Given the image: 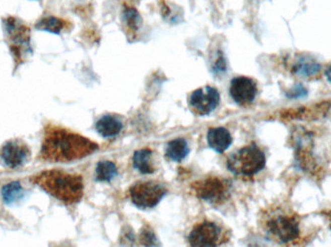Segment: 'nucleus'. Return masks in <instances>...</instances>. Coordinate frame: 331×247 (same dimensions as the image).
<instances>
[{
    "instance_id": "nucleus-25",
    "label": "nucleus",
    "mask_w": 331,
    "mask_h": 247,
    "mask_svg": "<svg viewBox=\"0 0 331 247\" xmlns=\"http://www.w3.org/2000/svg\"><path fill=\"white\" fill-rule=\"evenodd\" d=\"M325 74H326V77H327L328 81L331 83V66L328 69H327V71L325 72Z\"/></svg>"
},
{
    "instance_id": "nucleus-14",
    "label": "nucleus",
    "mask_w": 331,
    "mask_h": 247,
    "mask_svg": "<svg viewBox=\"0 0 331 247\" xmlns=\"http://www.w3.org/2000/svg\"><path fill=\"white\" fill-rule=\"evenodd\" d=\"M330 104L328 103H321L318 106L314 107H299L294 110L287 111L285 114L286 118H292V119H309V118H318L317 115H325L327 110L329 109Z\"/></svg>"
},
{
    "instance_id": "nucleus-23",
    "label": "nucleus",
    "mask_w": 331,
    "mask_h": 247,
    "mask_svg": "<svg viewBox=\"0 0 331 247\" xmlns=\"http://www.w3.org/2000/svg\"><path fill=\"white\" fill-rule=\"evenodd\" d=\"M134 242H135V235L133 234L132 230H128L127 228V231H125L121 236V244L123 246L129 247L133 245Z\"/></svg>"
},
{
    "instance_id": "nucleus-15",
    "label": "nucleus",
    "mask_w": 331,
    "mask_h": 247,
    "mask_svg": "<svg viewBox=\"0 0 331 247\" xmlns=\"http://www.w3.org/2000/svg\"><path fill=\"white\" fill-rule=\"evenodd\" d=\"M190 152L187 141L183 138H176L169 142L166 147V156L172 161L179 162L188 155Z\"/></svg>"
},
{
    "instance_id": "nucleus-26",
    "label": "nucleus",
    "mask_w": 331,
    "mask_h": 247,
    "mask_svg": "<svg viewBox=\"0 0 331 247\" xmlns=\"http://www.w3.org/2000/svg\"><path fill=\"white\" fill-rule=\"evenodd\" d=\"M330 229H331V227H330Z\"/></svg>"
},
{
    "instance_id": "nucleus-5",
    "label": "nucleus",
    "mask_w": 331,
    "mask_h": 247,
    "mask_svg": "<svg viewBox=\"0 0 331 247\" xmlns=\"http://www.w3.org/2000/svg\"><path fill=\"white\" fill-rule=\"evenodd\" d=\"M167 194V189L157 182H139L129 189L132 203L139 209H152Z\"/></svg>"
},
{
    "instance_id": "nucleus-18",
    "label": "nucleus",
    "mask_w": 331,
    "mask_h": 247,
    "mask_svg": "<svg viewBox=\"0 0 331 247\" xmlns=\"http://www.w3.org/2000/svg\"><path fill=\"white\" fill-rule=\"evenodd\" d=\"M65 26V23L56 17H47L41 19L35 24V28L52 34H59Z\"/></svg>"
},
{
    "instance_id": "nucleus-24",
    "label": "nucleus",
    "mask_w": 331,
    "mask_h": 247,
    "mask_svg": "<svg viewBox=\"0 0 331 247\" xmlns=\"http://www.w3.org/2000/svg\"><path fill=\"white\" fill-rule=\"evenodd\" d=\"M306 90L301 86H299V87H297V88H295V89H294V91H293V94L291 95V97L292 98H295V97H302V96H304V95H306Z\"/></svg>"
},
{
    "instance_id": "nucleus-16",
    "label": "nucleus",
    "mask_w": 331,
    "mask_h": 247,
    "mask_svg": "<svg viewBox=\"0 0 331 247\" xmlns=\"http://www.w3.org/2000/svg\"><path fill=\"white\" fill-rule=\"evenodd\" d=\"M319 71V64L310 57H300L293 67V71L299 76H311Z\"/></svg>"
},
{
    "instance_id": "nucleus-6",
    "label": "nucleus",
    "mask_w": 331,
    "mask_h": 247,
    "mask_svg": "<svg viewBox=\"0 0 331 247\" xmlns=\"http://www.w3.org/2000/svg\"><path fill=\"white\" fill-rule=\"evenodd\" d=\"M269 235L280 243H288L299 235V220L294 215H276L267 222Z\"/></svg>"
},
{
    "instance_id": "nucleus-1",
    "label": "nucleus",
    "mask_w": 331,
    "mask_h": 247,
    "mask_svg": "<svg viewBox=\"0 0 331 247\" xmlns=\"http://www.w3.org/2000/svg\"><path fill=\"white\" fill-rule=\"evenodd\" d=\"M98 145L78 133L60 128H49L45 133L41 157L52 162H70L90 155Z\"/></svg>"
},
{
    "instance_id": "nucleus-3",
    "label": "nucleus",
    "mask_w": 331,
    "mask_h": 247,
    "mask_svg": "<svg viewBox=\"0 0 331 247\" xmlns=\"http://www.w3.org/2000/svg\"><path fill=\"white\" fill-rule=\"evenodd\" d=\"M264 153L256 144H251L232 153L228 160V169L236 176L253 177L266 166Z\"/></svg>"
},
{
    "instance_id": "nucleus-21",
    "label": "nucleus",
    "mask_w": 331,
    "mask_h": 247,
    "mask_svg": "<svg viewBox=\"0 0 331 247\" xmlns=\"http://www.w3.org/2000/svg\"><path fill=\"white\" fill-rule=\"evenodd\" d=\"M139 240L141 244L145 247L159 246V240L155 235L154 231L149 226H145L142 228L139 235Z\"/></svg>"
},
{
    "instance_id": "nucleus-7",
    "label": "nucleus",
    "mask_w": 331,
    "mask_h": 247,
    "mask_svg": "<svg viewBox=\"0 0 331 247\" xmlns=\"http://www.w3.org/2000/svg\"><path fill=\"white\" fill-rule=\"evenodd\" d=\"M222 239H224L222 229L211 221L196 224L188 236L191 247H218Z\"/></svg>"
},
{
    "instance_id": "nucleus-13",
    "label": "nucleus",
    "mask_w": 331,
    "mask_h": 247,
    "mask_svg": "<svg viewBox=\"0 0 331 247\" xmlns=\"http://www.w3.org/2000/svg\"><path fill=\"white\" fill-rule=\"evenodd\" d=\"M133 165L142 174H152L155 171L152 162V151L147 148L136 151L133 154Z\"/></svg>"
},
{
    "instance_id": "nucleus-12",
    "label": "nucleus",
    "mask_w": 331,
    "mask_h": 247,
    "mask_svg": "<svg viewBox=\"0 0 331 247\" xmlns=\"http://www.w3.org/2000/svg\"><path fill=\"white\" fill-rule=\"evenodd\" d=\"M99 134L105 138L114 137L122 130V122L115 116L105 115L100 118L95 125Z\"/></svg>"
},
{
    "instance_id": "nucleus-4",
    "label": "nucleus",
    "mask_w": 331,
    "mask_h": 247,
    "mask_svg": "<svg viewBox=\"0 0 331 247\" xmlns=\"http://www.w3.org/2000/svg\"><path fill=\"white\" fill-rule=\"evenodd\" d=\"M196 197L211 205H222L229 199L232 191L231 181L221 177H209L192 185Z\"/></svg>"
},
{
    "instance_id": "nucleus-11",
    "label": "nucleus",
    "mask_w": 331,
    "mask_h": 247,
    "mask_svg": "<svg viewBox=\"0 0 331 247\" xmlns=\"http://www.w3.org/2000/svg\"><path fill=\"white\" fill-rule=\"evenodd\" d=\"M208 142L209 147L217 153H224L233 143L230 131L225 128H213L209 130Z\"/></svg>"
},
{
    "instance_id": "nucleus-8",
    "label": "nucleus",
    "mask_w": 331,
    "mask_h": 247,
    "mask_svg": "<svg viewBox=\"0 0 331 247\" xmlns=\"http://www.w3.org/2000/svg\"><path fill=\"white\" fill-rule=\"evenodd\" d=\"M220 104V93L211 86L202 87L195 90L189 97L191 110L200 116H207L212 113Z\"/></svg>"
},
{
    "instance_id": "nucleus-2",
    "label": "nucleus",
    "mask_w": 331,
    "mask_h": 247,
    "mask_svg": "<svg viewBox=\"0 0 331 247\" xmlns=\"http://www.w3.org/2000/svg\"><path fill=\"white\" fill-rule=\"evenodd\" d=\"M33 182L51 196L67 205L80 202L84 196V181L80 175L60 170H49L33 177Z\"/></svg>"
},
{
    "instance_id": "nucleus-22",
    "label": "nucleus",
    "mask_w": 331,
    "mask_h": 247,
    "mask_svg": "<svg viewBox=\"0 0 331 247\" xmlns=\"http://www.w3.org/2000/svg\"><path fill=\"white\" fill-rule=\"evenodd\" d=\"M213 72L215 74H221L222 72H225L227 70V63H226V59L223 55H219L217 60L215 61L214 65H213Z\"/></svg>"
},
{
    "instance_id": "nucleus-10",
    "label": "nucleus",
    "mask_w": 331,
    "mask_h": 247,
    "mask_svg": "<svg viewBox=\"0 0 331 247\" xmlns=\"http://www.w3.org/2000/svg\"><path fill=\"white\" fill-rule=\"evenodd\" d=\"M30 151L24 142L20 140L8 141L0 151V157L4 164L10 168H17L24 164Z\"/></svg>"
},
{
    "instance_id": "nucleus-20",
    "label": "nucleus",
    "mask_w": 331,
    "mask_h": 247,
    "mask_svg": "<svg viewBox=\"0 0 331 247\" xmlns=\"http://www.w3.org/2000/svg\"><path fill=\"white\" fill-rule=\"evenodd\" d=\"M123 23L132 31H137L142 25V18L134 7H126L122 13Z\"/></svg>"
},
{
    "instance_id": "nucleus-19",
    "label": "nucleus",
    "mask_w": 331,
    "mask_h": 247,
    "mask_svg": "<svg viewBox=\"0 0 331 247\" xmlns=\"http://www.w3.org/2000/svg\"><path fill=\"white\" fill-rule=\"evenodd\" d=\"M24 193L25 191L23 187L18 182H12L8 185H5L1 190L3 201L7 204H12L14 202L21 200L24 196Z\"/></svg>"
},
{
    "instance_id": "nucleus-17",
    "label": "nucleus",
    "mask_w": 331,
    "mask_h": 247,
    "mask_svg": "<svg viewBox=\"0 0 331 247\" xmlns=\"http://www.w3.org/2000/svg\"><path fill=\"white\" fill-rule=\"evenodd\" d=\"M117 174L118 171L116 165L110 160L99 161L98 164L96 166L95 175H96V180L99 182L109 183L117 176Z\"/></svg>"
},
{
    "instance_id": "nucleus-9",
    "label": "nucleus",
    "mask_w": 331,
    "mask_h": 247,
    "mask_svg": "<svg viewBox=\"0 0 331 247\" xmlns=\"http://www.w3.org/2000/svg\"><path fill=\"white\" fill-rule=\"evenodd\" d=\"M257 93V84L252 78L247 76H236L233 78L230 94L237 105L246 106L253 103Z\"/></svg>"
}]
</instances>
